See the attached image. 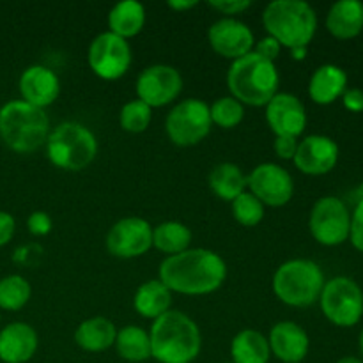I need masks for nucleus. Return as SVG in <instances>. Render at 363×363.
Listing matches in <instances>:
<instances>
[{
    "instance_id": "a19ab883",
    "label": "nucleus",
    "mask_w": 363,
    "mask_h": 363,
    "mask_svg": "<svg viewBox=\"0 0 363 363\" xmlns=\"http://www.w3.org/2000/svg\"><path fill=\"white\" fill-rule=\"evenodd\" d=\"M197 0H170L169 2V7L174 11H179V13H184V11H190L194 9V7H197Z\"/></svg>"
},
{
    "instance_id": "393cba45",
    "label": "nucleus",
    "mask_w": 363,
    "mask_h": 363,
    "mask_svg": "<svg viewBox=\"0 0 363 363\" xmlns=\"http://www.w3.org/2000/svg\"><path fill=\"white\" fill-rule=\"evenodd\" d=\"M172 305V293L163 286L160 280H149L142 284L133 298V307L142 318L158 319L170 311Z\"/></svg>"
},
{
    "instance_id": "20e7f679",
    "label": "nucleus",
    "mask_w": 363,
    "mask_h": 363,
    "mask_svg": "<svg viewBox=\"0 0 363 363\" xmlns=\"http://www.w3.org/2000/svg\"><path fill=\"white\" fill-rule=\"evenodd\" d=\"M262 25L280 46L308 48L318 30V14L303 0H275L266 6Z\"/></svg>"
},
{
    "instance_id": "f8f14e48",
    "label": "nucleus",
    "mask_w": 363,
    "mask_h": 363,
    "mask_svg": "<svg viewBox=\"0 0 363 363\" xmlns=\"http://www.w3.org/2000/svg\"><path fill=\"white\" fill-rule=\"evenodd\" d=\"M137 99L151 108H160L176 101L183 91V77L179 71L167 64L149 66L137 78Z\"/></svg>"
},
{
    "instance_id": "b1692460",
    "label": "nucleus",
    "mask_w": 363,
    "mask_h": 363,
    "mask_svg": "<svg viewBox=\"0 0 363 363\" xmlns=\"http://www.w3.org/2000/svg\"><path fill=\"white\" fill-rule=\"evenodd\" d=\"M145 25V7L135 0H123L116 4L108 13V27L112 34L123 39L135 38Z\"/></svg>"
},
{
    "instance_id": "4be33fe9",
    "label": "nucleus",
    "mask_w": 363,
    "mask_h": 363,
    "mask_svg": "<svg viewBox=\"0 0 363 363\" xmlns=\"http://www.w3.org/2000/svg\"><path fill=\"white\" fill-rule=\"evenodd\" d=\"M326 28L337 39H354L363 32V2L339 0L326 14Z\"/></svg>"
},
{
    "instance_id": "1a4fd4ad",
    "label": "nucleus",
    "mask_w": 363,
    "mask_h": 363,
    "mask_svg": "<svg viewBox=\"0 0 363 363\" xmlns=\"http://www.w3.org/2000/svg\"><path fill=\"white\" fill-rule=\"evenodd\" d=\"M213 126L209 105L202 99L188 98L169 112L165 131L179 147H191L204 140Z\"/></svg>"
},
{
    "instance_id": "ea45409f",
    "label": "nucleus",
    "mask_w": 363,
    "mask_h": 363,
    "mask_svg": "<svg viewBox=\"0 0 363 363\" xmlns=\"http://www.w3.org/2000/svg\"><path fill=\"white\" fill-rule=\"evenodd\" d=\"M16 230V222L13 216L6 211H0V247L9 243Z\"/></svg>"
},
{
    "instance_id": "aec40b11",
    "label": "nucleus",
    "mask_w": 363,
    "mask_h": 363,
    "mask_svg": "<svg viewBox=\"0 0 363 363\" xmlns=\"http://www.w3.org/2000/svg\"><path fill=\"white\" fill-rule=\"evenodd\" d=\"M38 346V333L27 323H11L0 330V360L4 363L28 362Z\"/></svg>"
},
{
    "instance_id": "f704fd0d",
    "label": "nucleus",
    "mask_w": 363,
    "mask_h": 363,
    "mask_svg": "<svg viewBox=\"0 0 363 363\" xmlns=\"http://www.w3.org/2000/svg\"><path fill=\"white\" fill-rule=\"evenodd\" d=\"M208 6L218 11L220 14H225V18H234L252 7V2L250 0H213V2H208Z\"/></svg>"
},
{
    "instance_id": "a211bd4d",
    "label": "nucleus",
    "mask_w": 363,
    "mask_h": 363,
    "mask_svg": "<svg viewBox=\"0 0 363 363\" xmlns=\"http://www.w3.org/2000/svg\"><path fill=\"white\" fill-rule=\"evenodd\" d=\"M18 87L25 103L43 110L55 103L60 94V82L55 71L39 64L27 67L21 73Z\"/></svg>"
},
{
    "instance_id": "c756f323",
    "label": "nucleus",
    "mask_w": 363,
    "mask_h": 363,
    "mask_svg": "<svg viewBox=\"0 0 363 363\" xmlns=\"http://www.w3.org/2000/svg\"><path fill=\"white\" fill-rule=\"evenodd\" d=\"M30 284L20 275H9L0 280V308L4 311H20L30 300Z\"/></svg>"
},
{
    "instance_id": "6e6552de",
    "label": "nucleus",
    "mask_w": 363,
    "mask_h": 363,
    "mask_svg": "<svg viewBox=\"0 0 363 363\" xmlns=\"http://www.w3.org/2000/svg\"><path fill=\"white\" fill-rule=\"evenodd\" d=\"M319 305L332 325L353 328L363 318V291L350 277H333L326 280Z\"/></svg>"
},
{
    "instance_id": "412c9836",
    "label": "nucleus",
    "mask_w": 363,
    "mask_h": 363,
    "mask_svg": "<svg viewBox=\"0 0 363 363\" xmlns=\"http://www.w3.org/2000/svg\"><path fill=\"white\" fill-rule=\"evenodd\" d=\"M347 91V73L337 64H323L312 73L308 96L315 105H332Z\"/></svg>"
},
{
    "instance_id": "f03ea898",
    "label": "nucleus",
    "mask_w": 363,
    "mask_h": 363,
    "mask_svg": "<svg viewBox=\"0 0 363 363\" xmlns=\"http://www.w3.org/2000/svg\"><path fill=\"white\" fill-rule=\"evenodd\" d=\"M149 340L151 357L160 363H191L202 347L197 323L179 311H169L155 319Z\"/></svg>"
},
{
    "instance_id": "2eb2a0df",
    "label": "nucleus",
    "mask_w": 363,
    "mask_h": 363,
    "mask_svg": "<svg viewBox=\"0 0 363 363\" xmlns=\"http://www.w3.org/2000/svg\"><path fill=\"white\" fill-rule=\"evenodd\" d=\"M340 149L333 138L326 135H308L298 142L294 165L307 176H325L332 172L339 162Z\"/></svg>"
},
{
    "instance_id": "c9c22d12",
    "label": "nucleus",
    "mask_w": 363,
    "mask_h": 363,
    "mask_svg": "<svg viewBox=\"0 0 363 363\" xmlns=\"http://www.w3.org/2000/svg\"><path fill=\"white\" fill-rule=\"evenodd\" d=\"M27 227L30 230V234L34 236H46V234L52 230L53 222L50 218L48 213L45 211H34L27 220Z\"/></svg>"
},
{
    "instance_id": "9b49d317",
    "label": "nucleus",
    "mask_w": 363,
    "mask_h": 363,
    "mask_svg": "<svg viewBox=\"0 0 363 363\" xmlns=\"http://www.w3.org/2000/svg\"><path fill=\"white\" fill-rule=\"evenodd\" d=\"M87 62L92 73L101 80H119L131 66L130 43L112 32H103L92 39Z\"/></svg>"
},
{
    "instance_id": "0eeeda50",
    "label": "nucleus",
    "mask_w": 363,
    "mask_h": 363,
    "mask_svg": "<svg viewBox=\"0 0 363 363\" xmlns=\"http://www.w3.org/2000/svg\"><path fill=\"white\" fill-rule=\"evenodd\" d=\"M45 145L50 162L57 169L69 172L89 167L98 155L96 135L87 126L74 121L59 124L55 130L50 131Z\"/></svg>"
},
{
    "instance_id": "2f4dec72",
    "label": "nucleus",
    "mask_w": 363,
    "mask_h": 363,
    "mask_svg": "<svg viewBox=\"0 0 363 363\" xmlns=\"http://www.w3.org/2000/svg\"><path fill=\"white\" fill-rule=\"evenodd\" d=\"M152 121V108L140 99L126 103L121 108L119 124L128 133H144Z\"/></svg>"
},
{
    "instance_id": "f257e3e1",
    "label": "nucleus",
    "mask_w": 363,
    "mask_h": 363,
    "mask_svg": "<svg viewBox=\"0 0 363 363\" xmlns=\"http://www.w3.org/2000/svg\"><path fill=\"white\" fill-rule=\"evenodd\" d=\"M227 279V264L216 252L208 248H188L170 255L160 264V282L184 296H204L215 293Z\"/></svg>"
},
{
    "instance_id": "9d476101",
    "label": "nucleus",
    "mask_w": 363,
    "mask_h": 363,
    "mask_svg": "<svg viewBox=\"0 0 363 363\" xmlns=\"http://www.w3.org/2000/svg\"><path fill=\"white\" fill-rule=\"evenodd\" d=\"M312 238L323 247H339L350 241L351 211L342 199L335 195L321 197L314 204L308 218Z\"/></svg>"
},
{
    "instance_id": "c85d7f7f",
    "label": "nucleus",
    "mask_w": 363,
    "mask_h": 363,
    "mask_svg": "<svg viewBox=\"0 0 363 363\" xmlns=\"http://www.w3.org/2000/svg\"><path fill=\"white\" fill-rule=\"evenodd\" d=\"M191 230L181 222H163L152 229V247L160 252L170 255H177L188 250L191 243Z\"/></svg>"
},
{
    "instance_id": "4c0bfd02",
    "label": "nucleus",
    "mask_w": 363,
    "mask_h": 363,
    "mask_svg": "<svg viewBox=\"0 0 363 363\" xmlns=\"http://www.w3.org/2000/svg\"><path fill=\"white\" fill-rule=\"evenodd\" d=\"M273 149H275V155L279 156L280 160H293L298 149V138L275 137Z\"/></svg>"
},
{
    "instance_id": "cd10ccee",
    "label": "nucleus",
    "mask_w": 363,
    "mask_h": 363,
    "mask_svg": "<svg viewBox=\"0 0 363 363\" xmlns=\"http://www.w3.org/2000/svg\"><path fill=\"white\" fill-rule=\"evenodd\" d=\"M113 346H116L119 357L128 362L138 363L151 358V340H149V333L135 325L124 326L123 330H117L116 344Z\"/></svg>"
},
{
    "instance_id": "e433bc0d",
    "label": "nucleus",
    "mask_w": 363,
    "mask_h": 363,
    "mask_svg": "<svg viewBox=\"0 0 363 363\" xmlns=\"http://www.w3.org/2000/svg\"><path fill=\"white\" fill-rule=\"evenodd\" d=\"M280 50H282L280 43L277 41V39H273L272 35H266L261 41L255 43L254 46V53H257L262 59L269 60V62H275L277 57L280 55Z\"/></svg>"
},
{
    "instance_id": "6ab92c4d",
    "label": "nucleus",
    "mask_w": 363,
    "mask_h": 363,
    "mask_svg": "<svg viewBox=\"0 0 363 363\" xmlns=\"http://www.w3.org/2000/svg\"><path fill=\"white\" fill-rule=\"evenodd\" d=\"M269 351L284 363H301L311 350L308 333L294 321H280L268 337Z\"/></svg>"
},
{
    "instance_id": "473e14b6",
    "label": "nucleus",
    "mask_w": 363,
    "mask_h": 363,
    "mask_svg": "<svg viewBox=\"0 0 363 363\" xmlns=\"http://www.w3.org/2000/svg\"><path fill=\"white\" fill-rule=\"evenodd\" d=\"M209 112H211L213 124L223 128V130H233L245 117L243 105L233 96H223V98L216 99L209 106Z\"/></svg>"
},
{
    "instance_id": "79ce46f5",
    "label": "nucleus",
    "mask_w": 363,
    "mask_h": 363,
    "mask_svg": "<svg viewBox=\"0 0 363 363\" xmlns=\"http://www.w3.org/2000/svg\"><path fill=\"white\" fill-rule=\"evenodd\" d=\"M291 55H293L294 60H303L305 55H307V48H294V50H291Z\"/></svg>"
},
{
    "instance_id": "37998d69",
    "label": "nucleus",
    "mask_w": 363,
    "mask_h": 363,
    "mask_svg": "<svg viewBox=\"0 0 363 363\" xmlns=\"http://www.w3.org/2000/svg\"><path fill=\"white\" fill-rule=\"evenodd\" d=\"M351 197H353L354 204H358V202H362V201H363V183L360 184V186L357 188V190L353 191V194H351Z\"/></svg>"
},
{
    "instance_id": "423d86ee",
    "label": "nucleus",
    "mask_w": 363,
    "mask_h": 363,
    "mask_svg": "<svg viewBox=\"0 0 363 363\" xmlns=\"http://www.w3.org/2000/svg\"><path fill=\"white\" fill-rule=\"evenodd\" d=\"M326 279L321 266L311 259H291L277 268L273 293L289 307H308L319 301Z\"/></svg>"
},
{
    "instance_id": "bb28decb",
    "label": "nucleus",
    "mask_w": 363,
    "mask_h": 363,
    "mask_svg": "<svg viewBox=\"0 0 363 363\" xmlns=\"http://www.w3.org/2000/svg\"><path fill=\"white\" fill-rule=\"evenodd\" d=\"M209 188L218 199L233 202L247 191V176L234 163H218L209 174Z\"/></svg>"
},
{
    "instance_id": "4468645a",
    "label": "nucleus",
    "mask_w": 363,
    "mask_h": 363,
    "mask_svg": "<svg viewBox=\"0 0 363 363\" xmlns=\"http://www.w3.org/2000/svg\"><path fill=\"white\" fill-rule=\"evenodd\" d=\"M106 248L119 259H135L152 248V227L147 220L128 216L113 223L106 234Z\"/></svg>"
},
{
    "instance_id": "f3484780",
    "label": "nucleus",
    "mask_w": 363,
    "mask_h": 363,
    "mask_svg": "<svg viewBox=\"0 0 363 363\" xmlns=\"http://www.w3.org/2000/svg\"><path fill=\"white\" fill-rule=\"evenodd\" d=\"M266 121L275 137L298 138L307 128V110L298 96L277 92L266 105Z\"/></svg>"
},
{
    "instance_id": "58836bf2",
    "label": "nucleus",
    "mask_w": 363,
    "mask_h": 363,
    "mask_svg": "<svg viewBox=\"0 0 363 363\" xmlns=\"http://www.w3.org/2000/svg\"><path fill=\"white\" fill-rule=\"evenodd\" d=\"M342 103L346 106V110L353 113L363 112V91L362 89H347L342 96Z\"/></svg>"
},
{
    "instance_id": "ddd939ff",
    "label": "nucleus",
    "mask_w": 363,
    "mask_h": 363,
    "mask_svg": "<svg viewBox=\"0 0 363 363\" xmlns=\"http://www.w3.org/2000/svg\"><path fill=\"white\" fill-rule=\"evenodd\" d=\"M247 186L250 194L269 208H282L293 199V176L277 163H261L247 176Z\"/></svg>"
},
{
    "instance_id": "a18cd8bd",
    "label": "nucleus",
    "mask_w": 363,
    "mask_h": 363,
    "mask_svg": "<svg viewBox=\"0 0 363 363\" xmlns=\"http://www.w3.org/2000/svg\"><path fill=\"white\" fill-rule=\"evenodd\" d=\"M358 350H360L362 360H363V330L360 332V339H358Z\"/></svg>"
},
{
    "instance_id": "dca6fc26",
    "label": "nucleus",
    "mask_w": 363,
    "mask_h": 363,
    "mask_svg": "<svg viewBox=\"0 0 363 363\" xmlns=\"http://www.w3.org/2000/svg\"><path fill=\"white\" fill-rule=\"evenodd\" d=\"M211 48L225 59L236 60L254 52V32L243 21L236 18H222L215 21L208 30Z\"/></svg>"
},
{
    "instance_id": "7ed1b4c3",
    "label": "nucleus",
    "mask_w": 363,
    "mask_h": 363,
    "mask_svg": "<svg viewBox=\"0 0 363 363\" xmlns=\"http://www.w3.org/2000/svg\"><path fill=\"white\" fill-rule=\"evenodd\" d=\"M280 74L275 62L250 52L233 60L227 73V85L233 98L241 105L266 106L279 92Z\"/></svg>"
},
{
    "instance_id": "39448f33",
    "label": "nucleus",
    "mask_w": 363,
    "mask_h": 363,
    "mask_svg": "<svg viewBox=\"0 0 363 363\" xmlns=\"http://www.w3.org/2000/svg\"><path fill=\"white\" fill-rule=\"evenodd\" d=\"M50 121L43 108L14 99L0 108V138L13 151L27 155L46 144Z\"/></svg>"
},
{
    "instance_id": "5701e85b",
    "label": "nucleus",
    "mask_w": 363,
    "mask_h": 363,
    "mask_svg": "<svg viewBox=\"0 0 363 363\" xmlns=\"http://www.w3.org/2000/svg\"><path fill=\"white\" fill-rule=\"evenodd\" d=\"M117 328L110 319L91 318L80 323L74 332V342L89 353H101L116 344Z\"/></svg>"
},
{
    "instance_id": "7c9ffc66",
    "label": "nucleus",
    "mask_w": 363,
    "mask_h": 363,
    "mask_svg": "<svg viewBox=\"0 0 363 363\" xmlns=\"http://www.w3.org/2000/svg\"><path fill=\"white\" fill-rule=\"evenodd\" d=\"M230 206H233L234 220L243 227H255L264 220L266 206L250 191H243L240 197L230 202Z\"/></svg>"
},
{
    "instance_id": "c03bdc74",
    "label": "nucleus",
    "mask_w": 363,
    "mask_h": 363,
    "mask_svg": "<svg viewBox=\"0 0 363 363\" xmlns=\"http://www.w3.org/2000/svg\"><path fill=\"white\" fill-rule=\"evenodd\" d=\"M335 363H363V360L358 357H344L340 358V360H337Z\"/></svg>"
},
{
    "instance_id": "72a5a7b5",
    "label": "nucleus",
    "mask_w": 363,
    "mask_h": 363,
    "mask_svg": "<svg viewBox=\"0 0 363 363\" xmlns=\"http://www.w3.org/2000/svg\"><path fill=\"white\" fill-rule=\"evenodd\" d=\"M350 241L358 252L363 254V201L354 204L353 211H351Z\"/></svg>"
},
{
    "instance_id": "a878e982",
    "label": "nucleus",
    "mask_w": 363,
    "mask_h": 363,
    "mask_svg": "<svg viewBox=\"0 0 363 363\" xmlns=\"http://www.w3.org/2000/svg\"><path fill=\"white\" fill-rule=\"evenodd\" d=\"M269 357L268 339L257 330H243L230 342L233 363H268Z\"/></svg>"
}]
</instances>
